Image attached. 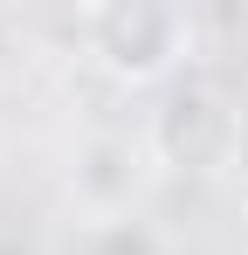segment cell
Instances as JSON below:
<instances>
[{
  "mask_svg": "<svg viewBox=\"0 0 248 255\" xmlns=\"http://www.w3.org/2000/svg\"><path fill=\"white\" fill-rule=\"evenodd\" d=\"M228 152H235V104L200 69L172 76L152 111V159L165 172H214Z\"/></svg>",
  "mask_w": 248,
  "mask_h": 255,
  "instance_id": "6da1fadb",
  "label": "cell"
},
{
  "mask_svg": "<svg viewBox=\"0 0 248 255\" xmlns=\"http://www.w3.org/2000/svg\"><path fill=\"white\" fill-rule=\"evenodd\" d=\"M69 255H159V242L145 221H83Z\"/></svg>",
  "mask_w": 248,
  "mask_h": 255,
  "instance_id": "277c9868",
  "label": "cell"
},
{
  "mask_svg": "<svg viewBox=\"0 0 248 255\" xmlns=\"http://www.w3.org/2000/svg\"><path fill=\"white\" fill-rule=\"evenodd\" d=\"M186 14L165 0H111L90 14V55L118 76V83H159L179 62Z\"/></svg>",
  "mask_w": 248,
  "mask_h": 255,
  "instance_id": "7a4b0ae2",
  "label": "cell"
},
{
  "mask_svg": "<svg viewBox=\"0 0 248 255\" xmlns=\"http://www.w3.org/2000/svg\"><path fill=\"white\" fill-rule=\"evenodd\" d=\"M7 255H14V249H7ZM21 255H28V249H21Z\"/></svg>",
  "mask_w": 248,
  "mask_h": 255,
  "instance_id": "5b68a950",
  "label": "cell"
},
{
  "mask_svg": "<svg viewBox=\"0 0 248 255\" xmlns=\"http://www.w3.org/2000/svg\"><path fill=\"white\" fill-rule=\"evenodd\" d=\"M145 159L152 145H131V138H90L76 152V200L90 221H131V200L145 186Z\"/></svg>",
  "mask_w": 248,
  "mask_h": 255,
  "instance_id": "3957f363",
  "label": "cell"
}]
</instances>
